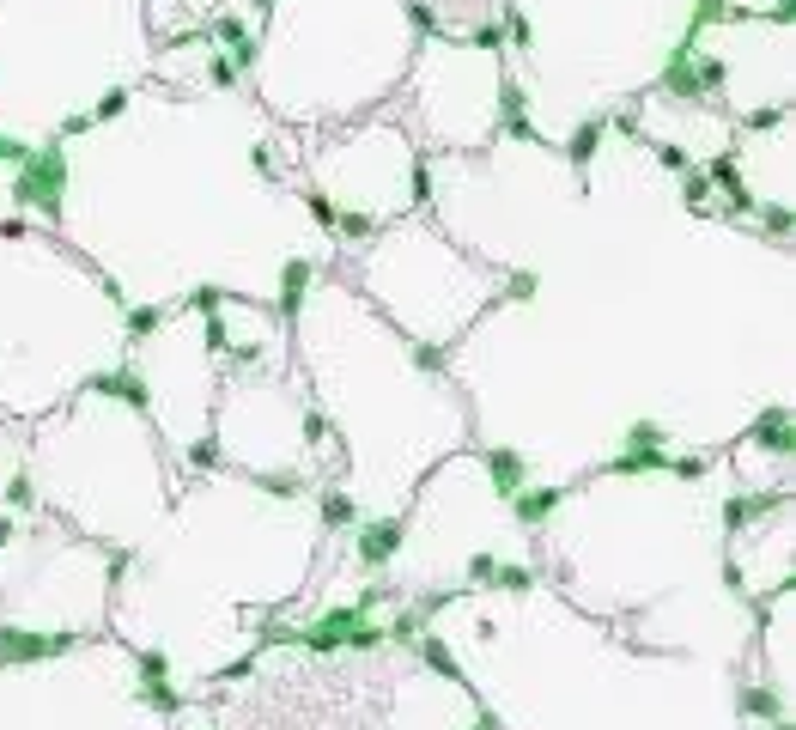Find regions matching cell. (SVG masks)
<instances>
[{
  "instance_id": "obj_44",
  "label": "cell",
  "mask_w": 796,
  "mask_h": 730,
  "mask_svg": "<svg viewBox=\"0 0 796 730\" xmlns=\"http://www.w3.org/2000/svg\"><path fill=\"white\" fill-rule=\"evenodd\" d=\"M414 359H420V372H438V359H444V347H420Z\"/></svg>"
},
{
  "instance_id": "obj_9",
  "label": "cell",
  "mask_w": 796,
  "mask_h": 730,
  "mask_svg": "<svg viewBox=\"0 0 796 730\" xmlns=\"http://www.w3.org/2000/svg\"><path fill=\"white\" fill-rule=\"evenodd\" d=\"M316 268H323L316 256H286V262H280V323L298 317V305H304V292H310Z\"/></svg>"
},
{
  "instance_id": "obj_21",
  "label": "cell",
  "mask_w": 796,
  "mask_h": 730,
  "mask_svg": "<svg viewBox=\"0 0 796 730\" xmlns=\"http://www.w3.org/2000/svg\"><path fill=\"white\" fill-rule=\"evenodd\" d=\"M541 292V274L535 268H511V280H505V305H529Z\"/></svg>"
},
{
  "instance_id": "obj_46",
  "label": "cell",
  "mask_w": 796,
  "mask_h": 730,
  "mask_svg": "<svg viewBox=\"0 0 796 730\" xmlns=\"http://www.w3.org/2000/svg\"><path fill=\"white\" fill-rule=\"evenodd\" d=\"M268 7H274V0H256V13H268Z\"/></svg>"
},
{
  "instance_id": "obj_22",
  "label": "cell",
  "mask_w": 796,
  "mask_h": 730,
  "mask_svg": "<svg viewBox=\"0 0 796 730\" xmlns=\"http://www.w3.org/2000/svg\"><path fill=\"white\" fill-rule=\"evenodd\" d=\"M487 584H493V591H529V584H535V572H529V566H505V560H499Z\"/></svg>"
},
{
  "instance_id": "obj_5",
  "label": "cell",
  "mask_w": 796,
  "mask_h": 730,
  "mask_svg": "<svg viewBox=\"0 0 796 730\" xmlns=\"http://www.w3.org/2000/svg\"><path fill=\"white\" fill-rule=\"evenodd\" d=\"M207 31H213V43H219V55L237 67V73H250L256 61H262V37L237 19V13H219V19H207Z\"/></svg>"
},
{
  "instance_id": "obj_23",
  "label": "cell",
  "mask_w": 796,
  "mask_h": 730,
  "mask_svg": "<svg viewBox=\"0 0 796 730\" xmlns=\"http://www.w3.org/2000/svg\"><path fill=\"white\" fill-rule=\"evenodd\" d=\"M742 712H748V718H772V724H778V694H772V688H742Z\"/></svg>"
},
{
  "instance_id": "obj_31",
  "label": "cell",
  "mask_w": 796,
  "mask_h": 730,
  "mask_svg": "<svg viewBox=\"0 0 796 730\" xmlns=\"http://www.w3.org/2000/svg\"><path fill=\"white\" fill-rule=\"evenodd\" d=\"M408 19H414V37H438V13L426 0H408Z\"/></svg>"
},
{
  "instance_id": "obj_11",
  "label": "cell",
  "mask_w": 796,
  "mask_h": 730,
  "mask_svg": "<svg viewBox=\"0 0 796 730\" xmlns=\"http://www.w3.org/2000/svg\"><path fill=\"white\" fill-rule=\"evenodd\" d=\"M711 25H736V7H730V0H693V13H687V25H681V37H675V55L699 49V37H705Z\"/></svg>"
},
{
  "instance_id": "obj_15",
  "label": "cell",
  "mask_w": 796,
  "mask_h": 730,
  "mask_svg": "<svg viewBox=\"0 0 796 730\" xmlns=\"http://www.w3.org/2000/svg\"><path fill=\"white\" fill-rule=\"evenodd\" d=\"M608 140V116H584L572 134H566V159H572V171H590V159H596V146Z\"/></svg>"
},
{
  "instance_id": "obj_3",
  "label": "cell",
  "mask_w": 796,
  "mask_h": 730,
  "mask_svg": "<svg viewBox=\"0 0 796 730\" xmlns=\"http://www.w3.org/2000/svg\"><path fill=\"white\" fill-rule=\"evenodd\" d=\"M402 542H408V518H365V524H353L359 566H389L395 554H402Z\"/></svg>"
},
{
  "instance_id": "obj_4",
  "label": "cell",
  "mask_w": 796,
  "mask_h": 730,
  "mask_svg": "<svg viewBox=\"0 0 796 730\" xmlns=\"http://www.w3.org/2000/svg\"><path fill=\"white\" fill-rule=\"evenodd\" d=\"M73 633H31V627H0V664H43V657L73 651Z\"/></svg>"
},
{
  "instance_id": "obj_6",
  "label": "cell",
  "mask_w": 796,
  "mask_h": 730,
  "mask_svg": "<svg viewBox=\"0 0 796 730\" xmlns=\"http://www.w3.org/2000/svg\"><path fill=\"white\" fill-rule=\"evenodd\" d=\"M754 445H760L766 457H796V414H790L784 402L760 408V420H754Z\"/></svg>"
},
{
  "instance_id": "obj_42",
  "label": "cell",
  "mask_w": 796,
  "mask_h": 730,
  "mask_svg": "<svg viewBox=\"0 0 796 730\" xmlns=\"http://www.w3.org/2000/svg\"><path fill=\"white\" fill-rule=\"evenodd\" d=\"M474 49H505V31L499 25H481V31H474Z\"/></svg>"
},
{
  "instance_id": "obj_40",
  "label": "cell",
  "mask_w": 796,
  "mask_h": 730,
  "mask_svg": "<svg viewBox=\"0 0 796 730\" xmlns=\"http://www.w3.org/2000/svg\"><path fill=\"white\" fill-rule=\"evenodd\" d=\"M669 469H675L681 481H699V475H705V463H699V457H669Z\"/></svg>"
},
{
  "instance_id": "obj_14",
  "label": "cell",
  "mask_w": 796,
  "mask_h": 730,
  "mask_svg": "<svg viewBox=\"0 0 796 730\" xmlns=\"http://www.w3.org/2000/svg\"><path fill=\"white\" fill-rule=\"evenodd\" d=\"M657 86H663L669 98H687V104H705V92H699V73H693V49H687V55H675V49H669L663 73H657Z\"/></svg>"
},
{
  "instance_id": "obj_26",
  "label": "cell",
  "mask_w": 796,
  "mask_h": 730,
  "mask_svg": "<svg viewBox=\"0 0 796 730\" xmlns=\"http://www.w3.org/2000/svg\"><path fill=\"white\" fill-rule=\"evenodd\" d=\"M420 657H426V664H432V670H438V676H450V682H462V670H456V664H450V651H444V645H438V639H420Z\"/></svg>"
},
{
  "instance_id": "obj_7",
  "label": "cell",
  "mask_w": 796,
  "mask_h": 730,
  "mask_svg": "<svg viewBox=\"0 0 796 730\" xmlns=\"http://www.w3.org/2000/svg\"><path fill=\"white\" fill-rule=\"evenodd\" d=\"M86 390L92 396H116V402H128V408H152V396H146V378L134 372V365H110V372H92L86 378Z\"/></svg>"
},
{
  "instance_id": "obj_32",
  "label": "cell",
  "mask_w": 796,
  "mask_h": 730,
  "mask_svg": "<svg viewBox=\"0 0 796 730\" xmlns=\"http://www.w3.org/2000/svg\"><path fill=\"white\" fill-rule=\"evenodd\" d=\"M207 73H213V86H219V92H231L237 80H244V73H237V67L225 61V55H213V61H207Z\"/></svg>"
},
{
  "instance_id": "obj_8",
  "label": "cell",
  "mask_w": 796,
  "mask_h": 730,
  "mask_svg": "<svg viewBox=\"0 0 796 730\" xmlns=\"http://www.w3.org/2000/svg\"><path fill=\"white\" fill-rule=\"evenodd\" d=\"M481 463H487V481H493V493H499V499H517V493L529 487V457H523V451L493 445Z\"/></svg>"
},
{
  "instance_id": "obj_17",
  "label": "cell",
  "mask_w": 796,
  "mask_h": 730,
  "mask_svg": "<svg viewBox=\"0 0 796 730\" xmlns=\"http://www.w3.org/2000/svg\"><path fill=\"white\" fill-rule=\"evenodd\" d=\"M608 469L614 475H645V469H669V457H663V445H626Z\"/></svg>"
},
{
  "instance_id": "obj_19",
  "label": "cell",
  "mask_w": 796,
  "mask_h": 730,
  "mask_svg": "<svg viewBox=\"0 0 796 730\" xmlns=\"http://www.w3.org/2000/svg\"><path fill=\"white\" fill-rule=\"evenodd\" d=\"M323 524H329V530H353V524H359V505H353L347 493H323Z\"/></svg>"
},
{
  "instance_id": "obj_18",
  "label": "cell",
  "mask_w": 796,
  "mask_h": 730,
  "mask_svg": "<svg viewBox=\"0 0 796 730\" xmlns=\"http://www.w3.org/2000/svg\"><path fill=\"white\" fill-rule=\"evenodd\" d=\"M754 219H760V232H766V238H790V226H796V213H790L784 201H766V207H754Z\"/></svg>"
},
{
  "instance_id": "obj_13",
  "label": "cell",
  "mask_w": 796,
  "mask_h": 730,
  "mask_svg": "<svg viewBox=\"0 0 796 730\" xmlns=\"http://www.w3.org/2000/svg\"><path fill=\"white\" fill-rule=\"evenodd\" d=\"M778 505H784V493H778V487H766V493H730V499H724V530L760 524L766 511H778Z\"/></svg>"
},
{
  "instance_id": "obj_35",
  "label": "cell",
  "mask_w": 796,
  "mask_h": 730,
  "mask_svg": "<svg viewBox=\"0 0 796 730\" xmlns=\"http://www.w3.org/2000/svg\"><path fill=\"white\" fill-rule=\"evenodd\" d=\"M310 219H316L323 232H335V219H341V213H335V201H329V195H310Z\"/></svg>"
},
{
  "instance_id": "obj_30",
  "label": "cell",
  "mask_w": 796,
  "mask_h": 730,
  "mask_svg": "<svg viewBox=\"0 0 796 730\" xmlns=\"http://www.w3.org/2000/svg\"><path fill=\"white\" fill-rule=\"evenodd\" d=\"M626 445H663V420H632L626 426Z\"/></svg>"
},
{
  "instance_id": "obj_10",
  "label": "cell",
  "mask_w": 796,
  "mask_h": 730,
  "mask_svg": "<svg viewBox=\"0 0 796 730\" xmlns=\"http://www.w3.org/2000/svg\"><path fill=\"white\" fill-rule=\"evenodd\" d=\"M499 128L511 140H541L535 122H529V98H523V80H511V73H499Z\"/></svg>"
},
{
  "instance_id": "obj_29",
  "label": "cell",
  "mask_w": 796,
  "mask_h": 730,
  "mask_svg": "<svg viewBox=\"0 0 796 730\" xmlns=\"http://www.w3.org/2000/svg\"><path fill=\"white\" fill-rule=\"evenodd\" d=\"M778 122H784V104H766V110H754V116H742V128H748V134H772Z\"/></svg>"
},
{
  "instance_id": "obj_43",
  "label": "cell",
  "mask_w": 796,
  "mask_h": 730,
  "mask_svg": "<svg viewBox=\"0 0 796 730\" xmlns=\"http://www.w3.org/2000/svg\"><path fill=\"white\" fill-rule=\"evenodd\" d=\"M426 195H432V171H426V159H420V165H414V201H426Z\"/></svg>"
},
{
  "instance_id": "obj_34",
  "label": "cell",
  "mask_w": 796,
  "mask_h": 730,
  "mask_svg": "<svg viewBox=\"0 0 796 730\" xmlns=\"http://www.w3.org/2000/svg\"><path fill=\"white\" fill-rule=\"evenodd\" d=\"M122 110H128V92H104V98H98V110H92V122H116Z\"/></svg>"
},
{
  "instance_id": "obj_33",
  "label": "cell",
  "mask_w": 796,
  "mask_h": 730,
  "mask_svg": "<svg viewBox=\"0 0 796 730\" xmlns=\"http://www.w3.org/2000/svg\"><path fill=\"white\" fill-rule=\"evenodd\" d=\"M219 305H225V292H219V286H195V292H189V311H207V317H213Z\"/></svg>"
},
{
  "instance_id": "obj_39",
  "label": "cell",
  "mask_w": 796,
  "mask_h": 730,
  "mask_svg": "<svg viewBox=\"0 0 796 730\" xmlns=\"http://www.w3.org/2000/svg\"><path fill=\"white\" fill-rule=\"evenodd\" d=\"M329 438V420L323 414H304V445H323Z\"/></svg>"
},
{
  "instance_id": "obj_24",
  "label": "cell",
  "mask_w": 796,
  "mask_h": 730,
  "mask_svg": "<svg viewBox=\"0 0 796 730\" xmlns=\"http://www.w3.org/2000/svg\"><path fill=\"white\" fill-rule=\"evenodd\" d=\"M675 177H681V201H687V207H699V201L711 195V183H705V171H699V165H681Z\"/></svg>"
},
{
  "instance_id": "obj_38",
  "label": "cell",
  "mask_w": 796,
  "mask_h": 730,
  "mask_svg": "<svg viewBox=\"0 0 796 730\" xmlns=\"http://www.w3.org/2000/svg\"><path fill=\"white\" fill-rule=\"evenodd\" d=\"M86 128H98V122H92V116H61L55 140H73V134H86Z\"/></svg>"
},
{
  "instance_id": "obj_16",
  "label": "cell",
  "mask_w": 796,
  "mask_h": 730,
  "mask_svg": "<svg viewBox=\"0 0 796 730\" xmlns=\"http://www.w3.org/2000/svg\"><path fill=\"white\" fill-rule=\"evenodd\" d=\"M511 505H517V524H523V530H535V524H547L553 511L566 505V493H560V487H523Z\"/></svg>"
},
{
  "instance_id": "obj_20",
  "label": "cell",
  "mask_w": 796,
  "mask_h": 730,
  "mask_svg": "<svg viewBox=\"0 0 796 730\" xmlns=\"http://www.w3.org/2000/svg\"><path fill=\"white\" fill-rule=\"evenodd\" d=\"M158 329H165V311L158 305H128V341H146Z\"/></svg>"
},
{
  "instance_id": "obj_37",
  "label": "cell",
  "mask_w": 796,
  "mask_h": 730,
  "mask_svg": "<svg viewBox=\"0 0 796 730\" xmlns=\"http://www.w3.org/2000/svg\"><path fill=\"white\" fill-rule=\"evenodd\" d=\"M250 171H262V177H280V171H274V146H268V140H256V146H250Z\"/></svg>"
},
{
  "instance_id": "obj_41",
  "label": "cell",
  "mask_w": 796,
  "mask_h": 730,
  "mask_svg": "<svg viewBox=\"0 0 796 730\" xmlns=\"http://www.w3.org/2000/svg\"><path fill=\"white\" fill-rule=\"evenodd\" d=\"M7 505H19V511L31 505V481H25V475H13V481H7Z\"/></svg>"
},
{
  "instance_id": "obj_27",
  "label": "cell",
  "mask_w": 796,
  "mask_h": 730,
  "mask_svg": "<svg viewBox=\"0 0 796 730\" xmlns=\"http://www.w3.org/2000/svg\"><path fill=\"white\" fill-rule=\"evenodd\" d=\"M256 487L274 493V499H292V493H298V469H274V475H262Z\"/></svg>"
},
{
  "instance_id": "obj_25",
  "label": "cell",
  "mask_w": 796,
  "mask_h": 730,
  "mask_svg": "<svg viewBox=\"0 0 796 730\" xmlns=\"http://www.w3.org/2000/svg\"><path fill=\"white\" fill-rule=\"evenodd\" d=\"M499 31H505V43H517V49H529V43H535V25H529V13H517V7L505 13V25H499Z\"/></svg>"
},
{
  "instance_id": "obj_1",
  "label": "cell",
  "mask_w": 796,
  "mask_h": 730,
  "mask_svg": "<svg viewBox=\"0 0 796 730\" xmlns=\"http://www.w3.org/2000/svg\"><path fill=\"white\" fill-rule=\"evenodd\" d=\"M61 201H67V153H61V140H43L13 165V207L61 213Z\"/></svg>"
},
{
  "instance_id": "obj_28",
  "label": "cell",
  "mask_w": 796,
  "mask_h": 730,
  "mask_svg": "<svg viewBox=\"0 0 796 730\" xmlns=\"http://www.w3.org/2000/svg\"><path fill=\"white\" fill-rule=\"evenodd\" d=\"M335 232H341V238H371V232H377V219H371V213H341V219H335Z\"/></svg>"
},
{
  "instance_id": "obj_36",
  "label": "cell",
  "mask_w": 796,
  "mask_h": 730,
  "mask_svg": "<svg viewBox=\"0 0 796 730\" xmlns=\"http://www.w3.org/2000/svg\"><path fill=\"white\" fill-rule=\"evenodd\" d=\"M25 153H31V146H25L19 134H7V128H0V165H19Z\"/></svg>"
},
{
  "instance_id": "obj_45",
  "label": "cell",
  "mask_w": 796,
  "mask_h": 730,
  "mask_svg": "<svg viewBox=\"0 0 796 730\" xmlns=\"http://www.w3.org/2000/svg\"><path fill=\"white\" fill-rule=\"evenodd\" d=\"M13 542V518H7V511H0V548H7Z\"/></svg>"
},
{
  "instance_id": "obj_2",
  "label": "cell",
  "mask_w": 796,
  "mask_h": 730,
  "mask_svg": "<svg viewBox=\"0 0 796 730\" xmlns=\"http://www.w3.org/2000/svg\"><path fill=\"white\" fill-rule=\"evenodd\" d=\"M286 645H304V651H371V645H383V627H371V609L347 603V609H329L323 621L286 633Z\"/></svg>"
},
{
  "instance_id": "obj_12",
  "label": "cell",
  "mask_w": 796,
  "mask_h": 730,
  "mask_svg": "<svg viewBox=\"0 0 796 730\" xmlns=\"http://www.w3.org/2000/svg\"><path fill=\"white\" fill-rule=\"evenodd\" d=\"M705 183L724 189V195L736 201V213H754V207H760L754 189H748V177H742V165H736V153H718V159H711V165H705Z\"/></svg>"
}]
</instances>
